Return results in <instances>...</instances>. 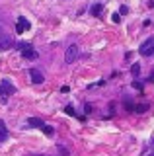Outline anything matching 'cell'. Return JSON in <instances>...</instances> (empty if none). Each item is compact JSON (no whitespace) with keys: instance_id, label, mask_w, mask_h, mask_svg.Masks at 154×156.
<instances>
[{"instance_id":"2e32d148","label":"cell","mask_w":154,"mask_h":156,"mask_svg":"<svg viewBox=\"0 0 154 156\" xmlns=\"http://www.w3.org/2000/svg\"><path fill=\"white\" fill-rule=\"evenodd\" d=\"M65 111H66L68 115H74V109H72V105H66V107H65Z\"/></svg>"},{"instance_id":"9a60e30c","label":"cell","mask_w":154,"mask_h":156,"mask_svg":"<svg viewBox=\"0 0 154 156\" xmlns=\"http://www.w3.org/2000/svg\"><path fill=\"white\" fill-rule=\"evenodd\" d=\"M111 20L115 23H119V22H121V14H111Z\"/></svg>"},{"instance_id":"5b68a950","label":"cell","mask_w":154,"mask_h":156,"mask_svg":"<svg viewBox=\"0 0 154 156\" xmlns=\"http://www.w3.org/2000/svg\"><path fill=\"white\" fill-rule=\"evenodd\" d=\"M27 29H30V22H27L23 16H20V18H18V23H16V31L23 33V31H27Z\"/></svg>"},{"instance_id":"30bf717a","label":"cell","mask_w":154,"mask_h":156,"mask_svg":"<svg viewBox=\"0 0 154 156\" xmlns=\"http://www.w3.org/2000/svg\"><path fill=\"white\" fill-rule=\"evenodd\" d=\"M141 55H142V57H152V55H154V45H150L148 49H144V51H141Z\"/></svg>"},{"instance_id":"ba28073f","label":"cell","mask_w":154,"mask_h":156,"mask_svg":"<svg viewBox=\"0 0 154 156\" xmlns=\"http://www.w3.org/2000/svg\"><path fill=\"white\" fill-rule=\"evenodd\" d=\"M146 109H148V105H146V104H138V105H135V113H144Z\"/></svg>"},{"instance_id":"8992f818","label":"cell","mask_w":154,"mask_h":156,"mask_svg":"<svg viewBox=\"0 0 154 156\" xmlns=\"http://www.w3.org/2000/svg\"><path fill=\"white\" fill-rule=\"evenodd\" d=\"M22 55L26 57V58H30V61H35V58L39 57V55H37V51H33V49H30V47H23L22 49Z\"/></svg>"},{"instance_id":"7a4b0ae2","label":"cell","mask_w":154,"mask_h":156,"mask_svg":"<svg viewBox=\"0 0 154 156\" xmlns=\"http://www.w3.org/2000/svg\"><path fill=\"white\" fill-rule=\"evenodd\" d=\"M78 53H80L78 45H74V43H72V45L66 49V53H65V62H66V65H72V62L78 58Z\"/></svg>"},{"instance_id":"ac0fdd59","label":"cell","mask_w":154,"mask_h":156,"mask_svg":"<svg viewBox=\"0 0 154 156\" xmlns=\"http://www.w3.org/2000/svg\"><path fill=\"white\" fill-rule=\"evenodd\" d=\"M127 12H129V8H127V6H125V4H123V6L119 8V14H127Z\"/></svg>"},{"instance_id":"7402d4cb","label":"cell","mask_w":154,"mask_h":156,"mask_svg":"<svg viewBox=\"0 0 154 156\" xmlns=\"http://www.w3.org/2000/svg\"><path fill=\"white\" fill-rule=\"evenodd\" d=\"M35 156H45V154H35Z\"/></svg>"},{"instance_id":"6da1fadb","label":"cell","mask_w":154,"mask_h":156,"mask_svg":"<svg viewBox=\"0 0 154 156\" xmlns=\"http://www.w3.org/2000/svg\"><path fill=\"white\" fill-rule=\"evenodd\" d=\"M14 92H16V88L12 86V82L8 80V78H4L2 84H0V101H6V98L12 96Z\"/></svg>"},{"instance_id":"3957f363","label":"cell","mask_w":154,"mask_h":156,"mask_svg":"<svg viewBox=\"0 0 154 156\" xmlns=\"http://www.w3.org/2000/svg\"><path fill=\"white\" fill-rule=\"evenodd\" d=\"M12 45H14L12 37L6 33V29H4V27H0V51H6V49H10Z\"/></svg>"},{"instance_id":"277c9868","label":"cell","mask_w":154,"mask_h":156,"mask_svg":"<svg viewBox=\"0 0 154 156\" xmlns=\"http://www.w3.org/2000/svg\"><path fill=\"white\" fill-rule=\"evenodd\" d=\"M30 78H31L33 84H43V82H45V76H43L37 68H31L30 70Z\"/></svg>"},{"instance_id":"52a82bcc","label":"cell","mask_w":154,"mask_h":156,"mask_svg":"<svg viewBox=\"0 0 154 156\" xmlns=\"http://www.w3.org/2000/svg\"><path fill=\"white\" fill-rule=\"evenodd\" d=\"M27 123H30L31 127H41V129L45 127V123H43L41 119H37V117H30V119H27Z\"/></svg>"},{"instance_id":"8fae6325","label":"cell","mask_w":154,"mask_h":156,"mask_svg":"<svg viewBox=\"0 0 154 156\" xmlns=\"http://www.w3.org/2000/svg\"><path fill=\"white\" fill-rule=\"evenodd\" d=\"M150 45H154V39H146V41H144L142 45H141V49H138V53H141V51H144V49H148Z\"/></svg>"},{"instance_id":"44dd1931","label":"cell","mask_w":154,"mask_h":156,"mask_svg":"<svg viewBox=\"0 0 154 156\" xmlns=\"http://www.w3.org/2000/svg\"><path fill=\"white\" fill-rule=\"evenodd\" d=\"M148 6H150V8H154V0H150V2H148Z\"/></svg>"},{"instance_id":"4fadbf2b","label":"cell","mask_w":154,"mask_h":156,"mask_svg":"<svg viewBox=\"0 0 154 156\" xmlns=\"http://www.w3.org/2000/svg\"><path fill=\"white\" fill-rule=\"evenodd\" d=\"M43 133H45V135H55V129H53V127H49V125H45V127H43Z\"/></svg>"},{"instance_id":"e0dca14e","label":"cell","mask_w":154,"mask_h":156,"mask_svg":"<svg viewBox=\"0 0 154 156\" xmlns=\"http://www.w3.org/2000/svg\"><path fill=\"white\" fill-rule=\"evenodd\" d=\"M133 88H135V90H142V84H141V82H133Z\"/></svg>"},{"instance_id":"5bb4252c","label":"cell","mask_w":154,"mask_h":156,"mask_svg":"<svg viewBox=\"0 0 154 156\" xmlns=\"http://www.w3.org/2000/svg\"><path fill=\"white\" fill-rule=\"evenodd\" d=\"M57 150H59V154H61V156H68V150H66L65 146H61V144H59V146H57Z\"/></svg>"},{"instance_id":"603a6c76","label":"cell","mask_w":154,"mask_h":156,"mask_svg":"<svg viewBox=\"0 0 154 156\" xmlns=\"http://www.w3.org/2000/svg\"><path fill=\"white\" fill-rule=\"evenodd\" d=\"M152 146H154V139H152Z\"/></svg>"},{"instance_id":"d6986e66","label":"cell","mask_w":154,"mask_h":156,"mask_svg":"<svg viewBox=\"0 0 154 156\" xmlns=\"http://www.w3.org/2000/svg\"><path fill=\"white\" fill-rule=\"evenodd\" d=\"M84 109H86V113H90V111H92V104H86Z\"/></svg>"},{"instance_id":"7c38bea8","label":"cell","mask_w":154,"mask_h":156,"mask_svg":"<svg viewBox=\"0 0 154 156\" xmlns=\"http://www.w3.org/2000/svg\"><path fill=\"white\" fill-rule=\"evenodd\" d=\"M131 74H133L135 78L141 74V65H133V66H131Z\"/></svg>"},{"instance_id":"9c48e42d","label":"cell","mask_w":154,"mask_h":156,"mask_svg":"<svg viewBox=\"0 0 154 156\" xmlns=\"http://www.w3.org/2000/svg\"><path fill=\"white\" fill-rule=\"evenodd\" d=\"M102 10H103L102 4H94V6H92V14H94V16H100V14H102Z\"/></svg>"},{"instance_id":"ffe728a7","label":"cell","mask_w":154,"mask_h":156,"mask_svg":"<svg viewBox=\"0 0 154 156\" xmlns=\"http://www.w3.org/2000/svg\"><path fill=\"white\" fill-rule=\"evenodd\" d=\"M148 80H150V82H154V72H152L150 76H148Z\"/></svg>"}]
</instances>
